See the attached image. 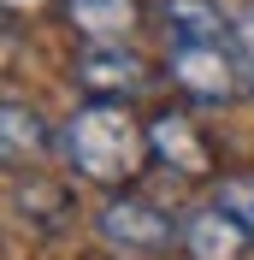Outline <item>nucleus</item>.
Instances as JSON below:
<instances>
[{"label": "nucleus", "mask_w": 254, "mask_h": 260, "mask_svg": "<svg viewBox=\"0 0 254 260\" xmlns=\"http://www.w3.org/2000/svg\"><path fill=\"white\" fill-rule=\"evenodd\" d=\"M65 160L89 183H130L148 160V130H136L118 101H89L65 124Z\"/></svg>", "instance_id": "1"}, {"label": "nucleus", "mask_w": 254, "mask_h": 260, "mask_svg": "<svg viewBox=\"0 0 254 260\" xmlns=\"http://www.w3.org/2000/svg\"><path fill=\"white\" fill-rule=\"evenodd\" d=\"M172 83L183 89L189 101H207V107H225V101H237L242 89V71L237 59L219 48V42H172Z\"/></svg>", "instance_id": "2"}, {"label": "nucleus", "mask_w": 254, "mask_h": 260, "mask_svg": "<svg viewBox=\"0 0 254 260\" xmlns=\"http://www.w3.org/2000/svg\"><path fill=\"white\" fill-rule=\"evenodd\" d=\"M95 231L107 237L112 248H166L172 243V213H160L154 201H142V195H112L107 207L95 213Z\"/></svg>", "instance_id": "3"}, {"label": "nucleus", "mask_w": 254, "mask_h": 260, "mask_svg": "<svg viewBox=\"0 0 254 260\" xmlns=\"http://www.w3.org/2000/svg\"><path fill=\"white\" fill-rule=\"evenodd\" d=\"M77 77L89 83L101 101H112V95H136V89H148V59L130 48V42H95V48H83Z\"/></svg>", "instance_id": "4"}, {"label": "nucleus", "mask_w": 254, "mask_h": 260, "mask_svg": "<svg viewBox=\"0 0 254 260\" xmlns=\"http://www.w3.org/2000/svg\"><path fill=\"white\" fill-rule=\"evenodd\" d=\"M177 237H183V248H189L195 260H242V254H248V243H254V237H248L225 207L189 213V219L177 225Z\"/></svg>", "instance_id": "5"}, {"label": "nucleus", "mask_w": 254, "mask_h": 260, "mask_svg": "<svg viewBox=\"0 0 254 260\" xmlns=\"http://www.w3.org/2000/svg\"><path fill=\"white\" fill-rule=\"evenodd\" d=\"M148 154H160V160L172 166V172H183V178H201V172H207L201 136H195L183 118H172V113H160L154 124H148Z\"/></svg>", "instance_id": "6"}, {"label": "nucleus", "mask_w": 254, "mask_h": 260, "mask_svg": "<svg viewBox=\"0 0 254 260\" xmlns=\"http://www.w3.org/2000/svg\"><path fill=\"white\" fill-rule=\"evenodd\" d=\"M160 18H166L172 42H219L225 36V18L213 0H160Z\"/></svg>", "instance_id": "7"}, {"label": "nucleus", "mask_w": 254, "mask_h": 260, "mask_svg": "<svg viewBox=\"0 0 254 260\" xmlns=\"http://www.w3.org/2000/svg\"><path fill=\"white\" fill-rule=\"evenodd\" d=\"M71 18H77L83 36L118 42V36L130 30V18H136V0H71Z\"/></svg>", "instance_id": "8"}, {"label": "nucleus", "mask_w": 254, "mask_h": 260, "mask_svg": "<svg viewBox=\"0 0 254 260\" xmlns=\"http://www.w3.org/2000/svg\"><path fill=\"white\" fill-rule=\"evenodd\" d=\"M0 124H6V160H24V154H42V148H48V130H42L36 107H24L18 95H6Z\"/></svg>", "instance_id": "9"}, {"label": "nucleus", "mask_w": 254, "mask_h": 260, "mask_svg": "<svg viewBox=\"0 0 254 260\" xmlns=\"http://www.w3.org/2000/svg\"><path fill=\"white\" fill-rule=\"evenodd\" d=\"M213 207H225V213L254 237V178H225L219 195H213Z\"/></svg>", "instance_id": "10"}, {"label": "nucleus", "mask_w": 254, "mask_h": 260, "mask_svg": "<svg viewBox=\"0 0 254 260\" xmlns=\"http://www.w3.org/2000/svg\"><path fill=\"white\" fill-rule=\"evenodd\" d=\"M231 42H237V53H242V59H254V6L237 18V24H231Z\"/></svg>", "instance_id": "11"}]
</instances>
